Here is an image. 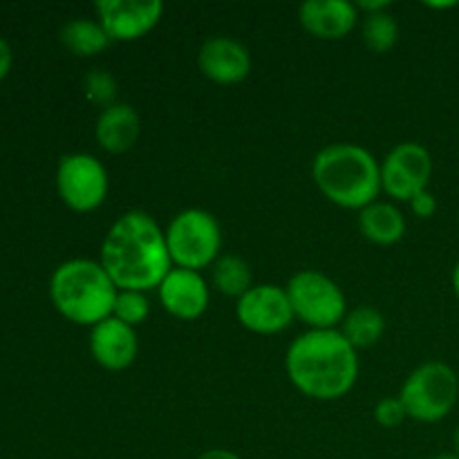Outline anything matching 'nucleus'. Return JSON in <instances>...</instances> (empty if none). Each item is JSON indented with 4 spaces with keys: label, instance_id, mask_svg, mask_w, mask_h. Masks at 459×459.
Listing matches in <instances>:
<instances>
[{
    "label": "nucleus",
    "instance_id": "obj_25",
    "mask_svg": "<svg viewBox=\"0 0 459 459\" xmlns=\"http://www.w3.org/2000/svg\"><path fill=\"white\" fill-rule=\"evenodd\" d=\"M408 204H411L412 215H415V218H420V220H429V218H433L435 213H437V197L430 193V188L417 193V195L412 197Z\"/></svg>",
    "mask_w": 459,
    "mask_h": 459
},
{
    "label": "nucleus",
    "instance_id": "obj_18",
    "mask_svg": "<svg viewBox=\"0 0 459 459\" xmlns=\"http://www.w3.org/2000/svg\"><path fill=\"white\" fill-rule=\"evenodd\" d=\"M58 40L74 56L88 58L101 54L112 43L97 18H72L58 31Z\"/></svg>",
    "mask_w": 459,
    "mask_h": 459
},
{
    "label": "nucleus",
    "instance_id": "obj_13",
    "mask_svg": "<svg viewBox=\"0 0 459 459\" xmlns=\"http://www.w3.org/2000/svg\"><path fill=\"white\" fill-rule=\"evenodd\" d=\"M160 303L179 321H195L209 309L211 287L200 272L173 267L157 287Z\"/></svg>",
    "mask_w": 459,
    "mask_h": 459
},
{
    "label": "nucleus",
    "instance_id": "obj_5",
    "mask_svg": "<svg viewBox=\"0 0 459 459\" xmlns=\"http://www.w3.org/2000/svg\"><path fill=\"white\" fill-rule=\"evenodd\" d=\"M164 231L173 267L202 272L222 255V227L211 211L197 206L179 211Z\"/></svg>",
    "mask_w": 459,
    "mask_h": 459
},
{
    "label": "nucleus",
    "instance_id": "obj_12",
    "mask_svg": "<svg viewBox=\"0 0 459 459\" xmlns=\"http://www.w3.org/2000/svg\"><path fill=\"white\" fill-rule=\"evenodd\" d=\"M197 67L202 76L218 85H238L249 79L251 52L245 43L231 36H211L200 45Z\"/></svg>",
    "mask_w": 459,
    "mask_h": 459
},
{
    "label": "nucleus",
    "instance_id": "obj_11",
    "mask_svg": "<svg viewBox=\"0 0 459 459\" xmlns=\"http://www.w3.org/2000/svg\"><path fill=\"white\" fill-rule=\"evenodd\" d=\"M97 21L117 43H134L151 34L164 16L161 0H99Z\"/></svg>",
    "mask_w": 459,
    "mask_h": 459
},
{
    "label": "nucleus",
    "instance_id": "obj_29",
    "mask_svg": "<svg viewBox=\"0 0 459 459\" xmlns=\"http://www.w3.org/2000/svg\"><path fill=\"white\" fill-rule=\"evenodd\" d=\"M451 282H453V291H455V296H457V300H459V260H457L455 267H453Z\"/></svg>",
    "mask_w": 459,
    "mask_h": 459
},
{
    "label": "nucleus",
    "instance_id": "obj_20",
    "mask_svg": "<svg viewBox=\"0 0 459 459\" xmlns=\"http://www.w3.org/2000/svg\"><path fill=\"white\" fill-rule=\"evenodd\" d=\"M211 285L229 299H242L254 287V272L242 255L222 254L211 267Z\"/></svg>",
    "mask_w": 459,
    "mask_h": 459
},
{
    "label": "nucleus",
    "instance_id": "obj_31",
    "mask_svg": "<svg viewBox=\"0 0 459 459\" xmlns=\"http://www.w3.org/2000/svg\"><path fill=\"white\" fill-rule=\"evenodd\" d=\"M430 459H459V457L455 455V453H442V455H435Z\"/></svg>",
    "mask_w": 459,
    "mask_h": 459
},
{
    "label": "nucleus",
    "instance_id": "obj_3",
    "mask_svg": "<svg viewBox=\"0 0 459 459\" xmlns=\"http://www.w3.org/2000/svg\"><path fill=\"white\" fill-rule=\"evenodd\" d=\"M312 179L327 202L361 211L381 193V164L366 146L350 142L321 148L312 161Z\"/></svg>",
    "mask_w": 459,
    "mask_h": 459
},
{
    "label": "nucleus",
    "instance_id": "obj_22",
    "mask_svg": "<svg viewBox=\"0 0 459 459\" xmlns=\"http://www.w3.org/2000/svg\"><path fill=\"white\" fill-rule=\"evenodd\" d=\"M112 316L117 321L126 323V325L134 327L137 330L139 325L148 321L151 316V300L143 291H133V290H119L115 300V309H112Z\"/></svg>",
    "mask_w": 459,
    "mask_h": 459
},
{
    "label": "nucleus",
    "instance_id": "obj_7",
    "mask_svg": "<svg viewBox=\"0 0 459 459\" xmlns=\"http://www.w3.org/2000/svg\"><path fill=\"white\" fill-rule=\"evenodd\" d=\"M291 309L309 330H339L348 300L334 278L318 269H300L285 285Z\"/></svg>",
    "mask_w": 459,
    "mask_h": 459
},
{
    "label": "nucleus",
    "instance_id": "obj_14",
    "mask_svg": "<svg viewBox=\"0 0 459 459\" xmlns=\"http://www.w3.org/2000/svg\"><path fill=\"white\" fill-rule=\"evenodd\" d=\"M90 354L108 372L128 370L139 354L137 330L115 316L90 327Z\"/></svg>",
    "mask_w": 459,
    "mask_h": 459
},
{
    "label": "nucleus",
    "instance_id": "obj_17",
    "mask_svg": "<svg viewBox=\"0 0 459 459\" xmlns=\"http://www.w3.org/2000/svg\"><path fill=\"white\" fill-rule=\"evenodd\" d=\"M359 231L372 245H397L406 236V218L393 202L377 200L359 211Z\"/></svg>",
    "mask_w": 459,
    "mask_h": 459
},
{
    "label": "nucleus",
    "instance_id": "obj_6",
    "mask_svg": "<svg viewBox=\"0 0 459 459\" xmlns=\"http://www.w3.org/2000/svg\"><path fill=\"white\" fill-rule=\"evenodd\" d=\"M408 420L437 424L446 420L459 402V377L448 363L426 361L417 366L399 390Z\"/></svg>",
    "mask_w": 459,
    "mask_h": 459
},
{
    "label": "nucleus",
    "instance_id": "obj_21",
    "mask_svg": "<svg viewBox=\"0 0 459 459\" xmlns=\"http://www.w3.org/2000/svg\"><path fill=\"white\" fill-rule=\"evenodd\" d=\"M361 39L363 45L372 54H388L399 43V22L388 12L368 13L361 18Z\"/></svg>",
    "mask_w": 459,
    "mask_h": 459
},
{
    "label": "nucleus",
    "instance_id": "obj_4",
    "mask_svg": "<svg viewBox=\"0 0 459 459\" xmlns=\"http://www.w3.org/2000/svg\"><path fill=\"white\" fill-rule=\"evenodd\" d=\"M117 294L119 290L99 260H65L49 278L54 309L74 325L94 327L110 318Z\"/></svg>",
    "mask_w": 459,
    "mask_h": 459
},
{
    "label": "nucleus",
    "instance_id": "obj_9",
    "mask_svg": "<svg viewBox=\"0 0 459 459\" xmlns=\"http://www.w3.org/2000/svg\"><path fill=\"white\" fill-rule=\"evenodd\" d=\"M433 178V155L417 142H402L381 161V191L399 202H411L426 191Z\"/></svg>",
    "mask_w": 459,
    "mask_h": 459
},
{
    "label": "nucleus",
    "instance_id": "obj_2",
    "mask_svg": "<svg viewBox=\"0 0 459 459\" xmlns=\"http://www.w3.org/2000/svg\"><path fill=\"white\" fill-rule=\"evenodd\" d=\"M285 372L305 397L336 402L357 385L359 352L339 330H307L287 348Z\"/></svg>",
    "mask_w": 459,
    "mask_h": 459
},
{
    "label": "nucleus",
    "instance_id": "obj_23",
    "mask_svg": "<svg viewBox=\"0 0 459 459\" xmlns=\"http://www.w3.org/2000/svg\"><path fill=\"white\" fill-rule=\"evenodd\" d=\"M117 83L115 74L110 70H90L83 79V94L92 106H97L99 110H106V108L115 106L117 103Z\"/></svg>",
    "mask_w": 459,
    "mask_h": 459
},
{
    "label": "nucleus",
    "instance_id": "obj_24",
    "mask_svg": "<svg viewBox=\"0 0 459 459\" xmlns=\"http://www.w3.org/2000/svg\"><path fill=\"white\" fill-rule=\"evenodd\" d=\"M372 417H375V421L379 426H384V429H397V426H402L403 421L408 420V411L406 406H403L402 397H384L377 402L375 411H372Z\"/></svg>",
    "mask_w": 459,
    "mask_h": 459
},
{
    "label": "nucleus",
    "instance_id": "obj_16",
    "mask_svg": "<svg viewBox=\"0 0 459 459\" xmlns=\"http://www.w3.org/2000/svg\"><path fill=\"white\" fill-rule=\"evenodd\" d=\"M94 137L106 152L124 155L133 151L134 143L142 137V117L130 103L117 101L115 106L99 110Z\"/></svg>",
    "mask_w": 459,
    "mask_h": 459
},
{
    "label": "nucleus",
    "instance_id": "obj_1",
    "mask_svg": "<svg viewBox=\"0 0 459 459\" xmlns=\"http://www.w3.org/2000/svg\"><path fill=\"white\" fill-rule=\"evenodd\" d=\"M99 263L112 278L117 290H157L173 269L166 231L146 211H128L108 229L101 242Z\"/></svg>",
    "mask_w": 459,
    "mask_h": 459
},
{
    "label": "nucleus",
    "instance_id": "obj_19",
    "mask_svg": "<svg viewBox=\"0 0 459 459\" xmlns=\"http://www.w3.org/2000/svg\"><path fill=\"white\" fill-rule=\"evenodd\" d=\"M339 332L345 336L354 350H368L381 341L385 332V318L372 305H359L345 314L343 323L339 325Z\"/></svg>",
    "mask_w": 459,
    "mask_h": 459
},
{
    "label": "nucleus",
    "instance_id": "obj_30",
    "mask_svg": "<svg viewBox=\"0 0 459 459\" xmlns=\"http://www.w3.org/2000/svg\"><path fill=\"white\" fill-rule=\"evenodd\" d=\"M453 448H455L453 453H455V455L459 457V426L455 429V435H453Z\"/></svg>",
    "mask_w": 459,
    "mask_h": 459
},
{
    "label": "nucleus",
    "instance_id": "obj_28",
    "mask_svg": "<svg viewBox=\"0 0 459 459\" xmlns=\"http://www.w3.org/2000/svg\"><path fill=\"white\" fill-rule=\"evenodd\" d=\"M195 459H242L238 453L229 451V448H209V451L200 453Z\"/></svg>",
    "mask_w": 459,
    "mask_h": 459
},
{
    "label": "nucleus",
    "instance_id": "obj_15",
    "mask_svg": "<svg viewBox=\"0 0 459 459\" xmlns=\"http://www.w3.org/2000/svg\"><path fill=\"white\" fill-rule=\"evenodd\" d=\"M361 13L350 0H307L299 7V22L318 40H341L357 27Z\"/></svg>",
    "mask_w": 459,
    "mask_h": 459
},
{
    "label": "nucleus",
    "instance_id": "obj_8",
    "mask_svg": "<svg viewBox=\"0 0 459 459\" xmlns=\"http://www.w3.org/2000/svg\"><path fill=\"white\" fill-rule=\"evenodd\" d=\"M110 178L101 161L88 152H67L56 166V193L74 213H92L108 200Z\"/></svg>",
    "mask_w": 459,
    "mask_h": 459
},
{
    "label": "nucleus",
    "instance_id": "obj_10",
    "mask_svg": "<svg viewBox=\"0 0 459 459\" xmlns=\"http://www.w3.org/2000/svg\"><path fill=\"white\" fill-rule=\"evenodd\" d=\"M236 316L245 330L260 336L281 334L296 318L285 287L273 282L254 285L242 299H238Z\"/></svg>",
    "mask_w": 459,
    "mask_h": 459
},
{
    "label": "nucleus",
    "instance_id": "obj_26",
    "mask_svg": "<svg viewBox=\"0 0 459 459\" xmlns=\"http://www.w3.org/2000/svg\"><path fill=\"white\" fill-rule=\"evenodd\" d=\"M357 4V12L361 13V16H368V13H379V12H388L390 9V3L388 0H359Z\"/></svg>",
    "mask_w": 459,
    "mask_h": 459
},
{
    "label": "nucleus",
    "instance_id": "obj_27",
    "mask_svg": "<svg viewBox=\"0 0 459 459\" xmlns=\"http://www.w3.org/2000/svg\"><path fill=\"white\" fill-rule=\"evenodd\" d=\"M12 63H13L12 48H9L7 40L0 36V81L9 74V70H12Z\"/></svg>",
    "mask_w": 459,
    "mask_h": 459
}]
</instances>
